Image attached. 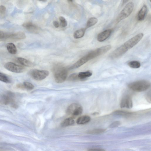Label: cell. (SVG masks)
I'll return each mask as SVG.
<instances>
[{"label": "cell", "mask_w": 151, "mask_h": 151, "mask_svg": "<svg viewBox=\"0 0 151 151\" xmlns=\"http://www.w3.org/2000/svg\"><path fill=\"white\" fill-rule=\"evenodd\" d=\"M150 83L145 80H141L130 83L129 88L136 92H142L147 90L150 86Z\"/></svg>", "instance_id": "6da1fadb"}, {"label": "cell", "mask_w": 151, "mask_h": 151, "mask_svg": "<svg viewBox=\"0 0 151 151\" xmlns=\"http://www.w3.org/2000/svg\"><path fill=\"white\" fill-rule=\"evenodd\" d=\"M68 75L67 69L64 67L58 65L54 69V77L55 81L58 83H61L66 79Z\"/></svg>", "instance_id": "7a4b0ae2"}, {"label": "cell", "mask_w": 151, "mask_h": 151, "mask_svg": "<svg viewBox=\"0 0 151 151\" xmlns=\"http://www.w3.org/2000/svg\"><path fill=\"white\" fill-rule=\"evenodd\" d=\"M0 104L4 105L10 104L12 107L14 108L18 107L15 101L14 94L10 91L7 92L1 96Z\"/></svg>", "instance_id": "3957f363"}, {"label": "cell", "mask_w": 151, "mask_h": 151, "mask_svg": "<svg viewBox=\"0 0 151 151\" xmlns=\"http://www.w3.org/2000/svg\"><path fill=\"white\" fill-rule=\"evenodd\" d=\"M134 7V3L131 1L127 3L117 16L116 22L119 23L122 20L127 17L132 13Z\"/></svg>", "instance_id": "277c9868"}, {"label": "cell", "mask_w": 151, "mask_h": 151, "mask_svg": "<svg viewBox=\"0 0 151 151\" xmlns=\"http://www.w3.org/2000/svg\"><path fill=\"white\" fill-rule=\"evenodd\" d=\"M97 57L98 55L95 50L92 51L79 59L70 67V68L73 69L78 68L89 60Z\"/></svg>", "instance_id": "5b68a950"}, {"label": "cell", "mask_w": 151, "mask_h": 151, "mask_svg": "<svg viewBox=\"0 0 151 151\" xmlns=\"http://www.w3.org/2000/svg\"><path fill=\"white\" fill-rule=\"evenodd\" d=\"M83 110L82 107L80 104L73 103L68 107L66 112L69 115L76 116L81 115L82 113Z\"/></svg>", "instance_id": "8992f818"}, {"label": "cell", "mask_w": 151, "mask_h": 151, "mask_svg": "<svg viewBox=\"0 0 151 151\" xmlns=\"http://www.w3.org/2000/svg\"><path fill=\"white\" fill-rule=\"evenodd\" d=\"M30 74L35 80L41 81L46 78L49 74L48 71L46 70H40L33 69L30 71Z\"/></svg>", "instance_id": "52a82bcc"}, {"label": "cell", "mask_w": 151, "mask_h": 151, "mask_svg": "<svg viewBox=\"0 0 151 151\" xmlns=\"http://www.w3.org/2000/svg\"><path fill=\"white\" fill-rule=\"evenodd\" d=\"M4 67L9 71L15 73H21L25 70V68L23 66L11 62L6 63Z\"/></svg>", "instance_id": "ba28073f"}, {"label": "cell", "mask_w": 151, "mask_h": 151, "mask_svg": "<svg viewBox=\"0 0 151 151\" xmlns=\"http://www.w3.org/2000/svg\"><path fill=\"white\" fill-rule=\"evenodd\" d=\"M143 35L142 33H139L127 41L123 45L128 50L130 49L138 43Z\"/></svg>", "instance_id": "9c48e42d"}, {"label": "cell", "mask_w": 151, "mask_h": 151, "mask_svg": "<svg viewBox=\"0 0 151 151\" xmlns=\"http://www.w3.org/2000/svg\"><path fill=\"white\" fill-rule=\"evenodd\" d=\"M128 50L123 44L113 51L110 54V57L112 58H117L124 55Z\"/></svg>", "instance_id": "30bf717a"}, {"label": "cell", "mask_w": 151, "mask_h": 151, "mask_svg": "<svg viewBox=\"0 0 151 151\" xmlns=\"http://www.w3.org/2000/svg\"><path fill=\"white\" fill-rule=\"evenodd\" d=\"M120 105L122 108H132L133 103L131 98L128 95L124 96L121 100Z\"/></svg>", "instance_id": "8fae6325"}, {"label": "cell", "mask_w": 151, "mask_h": 151, "mask_svg": "<svg viewBox=\"0 0 151 151\" xmlns=\"http://www.w3.org/2000/svg\"><path fill=\"white\" fill-rule=\"evenodd\" d=\"M112 30L109 29L106 30L99 34L97 37V40L100 42H103L107 39L110 35Z\"/></svg>", "instance_id": "7c38bea8"}, {"label": "cell", "mask_w": 151, "mask_h": 151, "mask_svg": "<svg viewBox=\"0 0 151 151\" xmlns=\"http://www.w3.org/2000/svg\"><path fill=\"white\" fill-rule=\"evenodd\" d=\"M26 35L24 32H18L13 34L6 35L5 38L13 40H19L24 39Z\"/></svg>", "instance_id": "4fadbf2b"}, {"label": "cell", "mask_w": 151, "mask_h": 151, "mask_svg": "<svg viewBox=\"0 0 151 151\" xmlns=\"http://www.w3.org/2000/svg\"><path fill=\"white\" fill-rule=\"evenodd\" d=\"M22 25L28 31L32 33H37L39 29L37 26L30 22L24 23Z\"/></svg>", "instance_id": "5bb4252c"}, {"label": "cell", "mask_w": 151, "mask_h": 151, "mask_svg": "<svg viewBox=\"0 0 151 151\" xmlns=\"http://www.w3.org/2000/svg\"><path fill=\"white\" fill-rule=\"evenodd\" d=\"M147 6L146 4H144L137 13V19L139 21L144 20L147 15Z\"/></svg>", "instance_id": "9a60e30c"}, {"label": "cell", "mask_w": 151, "mask_h": 151, "mask_svg": "<svg viewBox=\"0 0 151 151\" xmlns=\"http://www.w3.org/2000/svg\"><path fill=\"white\" fill-rule=\"evenodd\" d=\"M91 118L88 116H83L79 117L77 120L76 123L78 124H86L90 121Z\"/></svg>", "instance_id": "2e32d148"}, {"label": "cell", "mask_w": 151, "mask_h": 151, "mask_svg": "<svg viewBox=\"0 0 151 151\" xmlns=\"http://www.w3.org/2000/svg\"><path fill=\"white\" fill-rule=\"evenodd\" d=\"M17 60L21 64L25 66L32 67L34 65L32 62L27 59L22 58H17Z\"/></svg>", "instance_id": "e0dca14e"}, {"label": "cell", "mask_w": 151, "mask_h": 151, "mask_svg": "<svg viewBox=\"0 0 151 151\" xmlns=\"http://www.w3.org/2000/svg\"><path fill=\"white\" fill-rule=\"evenodd\" d=\"M6 47L8 51L10 54L14 55L17 53V49L14 43L12 42L7 43Z\"/></svg>", "instance_id": "ac0fdd59"}, {"label": "cell", "mask_w": 151, "mask_h": 151, "mask_svg": "<svg viewBox=\"0 0 151 151\" xmlns=\"http://www.w3.org/2000/svg\"><path fill=\"white\" fill-rule=\"evenodd\" d=\"M92 75V73L90 71L80 72L78 74V78L81 80H84Z\"/></svg>", "instance_id": "d6986e66"}, {"label": "cell", "mask_w": 151, "mask_h": 151, "mask_svg": "<svg viewBox=\"0 0 151 151\" xmlns=\"http://www.w3.org/2000/svg\"><path fill=\"white\" fill-rule=\"evenodd\" d=\"M86 29L82 28L76 31L74 33L73 37L75 39H79L83 37L84 35Z\"/></svg>", "instance_id": "ffe728a7"}, {"label": "cell", "mask_w": 151, "mask_h": 151, "mask_svg": "<svg viewBox=\"0 0 151 151\" xmlns=\"http://www.w3.org/2000/svg\"><path fill=\"white\" fill-rule=\"evenodd\" d=\"M74 123V119L72 118L69 117L65 119L61 123V125L63 127H65L72 125Z\"/></svg>", "instance_id": "44dd1931"}, {"label": "cell", "mask_w": 151, "mask_h": 151, "mask_svg": "<svg viewBox=\"0 0 151 151\" xmlns=\"http://www.w3.org/2000/svg\"><path fill=\"white\" fill-rule=\"evenodd\" d=\"M98 19L95 17H91L87 21L85 29H86L95 25L98 22Z\"/></svg>", "instance_id": "7402d4cb"}, {"label": "cell", "mask_w": 151, "mask_h": 151, "mask_svg": "<svg viewBox=\"0 0 151 151\" xmlns=\"http://www.w3.org/2000/svg\"><path fill=\"white\" fill-rule=\"evenodd\" d=\"M128 65L131 68H138L141 66L140 63L137 61H132L128 63Z\"/></svg>", "instance_id": "603a6c76"}, {"label": "cell", "mask_w": 151, "mask_h": 151, "mask_svg": "<svg viewBox=\"0 0 151 151\" xmlns=\"http://www.w3.org/2000/svg\"><path fill=\"white\" fill-rule=\"evenodd\" d=\"M0 81L6 83H9L11 82L10 79L5 74L0 72Z\"/></svg>", "instance_id": "cb8c5ba5"}, {"label": "cell", "mask_w": 151, "mask_h": 151, "mask_svg": "<svg viewBox=\"0 0 151 151\" xmlns=\"http://www.w3.org/2000/svg\"><path fill=\"white\" fill-rule=\"evenodd\" d=\"M24 88L28 90H31L34 88V86L31 83L27 81H24L23 83Z\"/></svg>", "instance_id": "d4e9b609"}, {"label": "cell", "mask_w": 151, "mask_h": 151, "mask_svg": "<svg viewBox=\"0 0 151 151\" xmlns=\"http://www.w3.org/2000/svg\"><path fill=\"white\" fill-rule=\"evenodd\" d=\"M69 80L72 81H77L80 80L78 76V74L74 73L71 74L68 78Z\"/></svg>", "instance_id": "484cf974"}, {"label": "cell", "mask_w": 151, "mask_h": 151, "mask_svg": "<svg viewBox=\"0 0 151 151\" xmlns=\"http://www.w3.org/2000/svg\"><path fill=\"white\" fill-rule=\"evenodd\" d=\"M59 19L60 22V25L62 27H64L67 26V21L64 17L62 16L60 17Z\"/></svg>", "instance_id": "4316f807"}, {"label": "cell", "mask_w": 151, "mask_h": 151, "mask_svg": "<svg viewBox=\"0 0 151 151\" xmlns=\"http://www.w3.org/2000/svg\"><path fill=\"white\" fill-rule=\"evenodd\" d=\"M105 129H93L89 131V133L92 134H97L103 132Z\"/></svg>", "instance_id": "83f0119b"}, {"label": "cell", "mask_w": 151, "mask_h": 151, "mask_svg": "<svg viewBox=\"0 0 151 151\" xmlns=\"http://www.w3.org/2000/svg\"><path fill=\"white\" fill-rule=\"evenodd\" d=\"M114 113L116 114L122 116L128 115L130 114H131V113L128 112L120 110L116 111L114 112Z\"/></svg>", "instance_id": "f1b7e54d"}, {"label": "cell", "mask_w": 151, "mask_h": 151, "mask_svg": "<svg viewBox=\"0 0 151 151\" xmlns=\"http://www.w3.org/2000/svg\"><path fill=\"white\" fill-rule=\"evenodd\" d=\"M6 11V8L3 5L0 6V12L1 14L4 13Z\"/></svg>", "instance_id": "f546056e"}, {"label": "cell", "mask_w": 151, "mask_h": 151, "mask_svg": "<svg viewBox=\"0 0 151 151\" xmlns=\"http://www.w3.org/2000/svg\"><path fill=\"white\" fill-rule=\"evenodd\" d=\"M120 124V122L118 121L115 122L113 123L110 125L111 127H115L118 126Z\"/></svg>", "instance_id": "4dcf8cb0"}, {"label": "cell", "mask_w": 151, "mask_h": 151, "mask_svg": "<svg viewBox=\"0 0 151 151\" xmlns=\"http://www.w3.org/2000/svg\"><path fill=\"white\" fill-rule=\"evenodd\" d=\"M88 151H106L105 150L100 148H92L88 150Z\"/></svg>", "instance_id": "1f68e13d"}, {"label": "cell", "mask_w": 151, "mask_h": 151, "mask_svg": "<svg viewBox=\"0 0 151 151\" xmlns=\"http://www.w3.org/2000/svg\"><path fill=\"white\" fill-rule=\"evenodd\" d=\"M53 24L54 27L56 28H58L59 26V24L57 21H54Z\"/></svg>", "instance_id": "d6a6232c"}, {"label": "cell", "mask_w": 151, "mask_h": 151, "mask_svg": "<svg viewBox=\"0 0 151 151\" xmlns=\"http://www.w3.org/2000/svg\"></svg>", "instance_id": "836d02e7"}]
</instances>
